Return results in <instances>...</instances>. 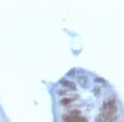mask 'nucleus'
Instances as JSON below:
<instances>
[{"label":"nucleus","mask_w":124,"mask_h":122,"mask_svg":"<svg viewBox=\"0 0 124 122\" xmlns=\"http://www.w3.org/2000/svg\"><path fill=\"white\" fill-rule=\"evenodd\" d=\"M117 108L116 107L114 100H107L102 107L101 113H99L96 117V122H106L109 121L117 112Z\"/></svg>","instance_id":"obj_1"},{"label":"nucleus","mask_w":124,"mask_h":122,"mask_svg":"<svg viewBox=\"0 0 124 122\" xmlns=\"http://www.w3.org/2000/svg\"><path fill=\"white\" fill-rule=\"evenodd\" d=\"M80 113H81V111H79V110H73V111H70L67 115H64V120H65V121H67L68 119H70V118H73L75 116H79Z\"/></svg>","instance_id":"obj_2"},{"label":"nucleus","mask_w":124,"mask_h":122,"mask_svg":"<svg viewBox=\"0 0 124 122\" xmlns=\"http://www.w3.org/2000/svg\"><path fill=\"white\" fill-rule=\"evenodd\" d=\"M61 83L63 84L65 87H68L71 89H75L76 88V86H75V83H73V82H70L69 80H65V79H62L61 81Z\"/></svg>","instance_id":"obj_3"},{"label":"nucleus","mask_w":124,"mask_h":122,"mask_svg":"<svg viewBox=\"0 0 124 122\" xmlns=\"http://www.w3.org/2000/svg\"><path fill=\"white\" fill-rule=\"evenodd\" d=\"M65 122H88V120L83 116H75L70 119H68Z\"/></svg>","instance_id":"obj_4"},{"label":"nucleus","mask_w":124,"mask_h":122,"mask_svg":"<svg viewBox=\"0 0 124 122\" xmlns=\"http://www.w3.org/2000/svg\"><path fill=\"white\" fill-rule=\"evenodd\" d=\"M88 79L86 77H81V78H79V82L80 83V85L83 86L84 87H85L88 84Z\"/></svg>","instance_id":"obj_5"},{"label":"nucleus","mask_w":124,"mask_h":122,"mask_svg":"<svg viewBox=\"0 0 124 122\" xmlns=\"http://www.w3.org/2000/svg\"><path fill=\"white\" fill-rule=\"evenodd\" d=\"M73 100L70 99V98H64L63 100H61V104H63V105H67V104H69L70 101H72Z\"/></svg>","instance_id":"obj_6"}]
</instances>
